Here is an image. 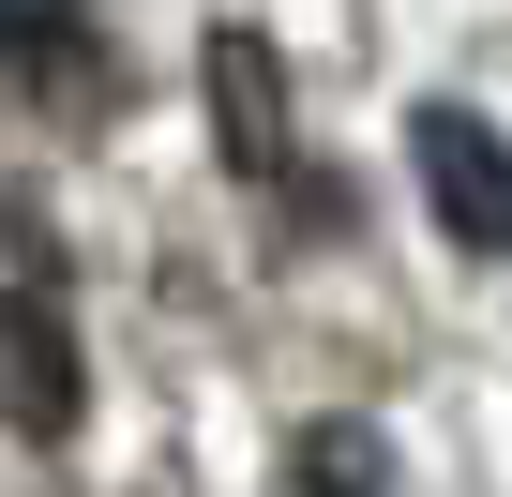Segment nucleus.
<instances>
[{"label": "nucleus", "instance_id": "nucleus-1", "mask_svg": "<svg viewBox=\"0 0 512 497\" xmlns=\"http://www.w3.org/2000/svg\"><path fill=\"white\" fill-rule=\"evenodd\" d=\"M407 166H422V211L467 241V257H512V136L482 106H422L407 121Z\"/></svg>", "mask_w": 512, "mask_h": 497}, {"label": "nucleus", "instance_id": "nucleus-2", "mask_svg": "<svg viewBox=\"0 0 512 497\" xmlns=\"http://www.w3.org/2000/svg\"><path fill=\"white\" fill-rule=\"evenodd\" d=\"M76 392H91L76 317H61L46 272H16V287H0V422H16L31 452H61V437H76Z\"/></svg>", "mask_w": 512, "mask_h": 497}, {"label": "nucleus", "instance_id": "nucleus-3", "mask_svg": "<svg viewBox=\"0 0 512 497\" xmlns=\"http://www.w3.org/2000/svg\"><path fill=\"white\" fill-rule=\"evenodd\" d=\"M196 91H211V151H226L241 181H287V166H302V136H287V61H272V31L211 16V46H196Z\"/></svg>", "mask_w": 512, "mask_h": 497}, {"label": "nucleus", "instance_id": "nucleus-4", "mask_svg": "<svg viewBox=\"0 0 512 497\" xmlns=\"http://www.w3.org/2000/svg\"><path fill=\"white\" fill-rule=\"evenodd\" d=\"M287 482H392V437L377 422H302L287 437Z\"/></svg>", "mask_w": 512, "mask_h": 497}]
</instances>
